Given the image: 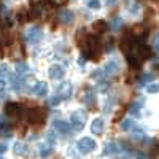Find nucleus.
I'll return each mask as SVG.
<instances>
[{
    "label": "nucleus",
    "instance_id": "obj_1",
    "mask_svg": "<svg viewBox=\"0 0 159 159\" xmlns=\"http://www.w3.org/2000/svg\"><path fill=\"white\" fill-rule=\"evenodd\" d=\"M80 46H81L84 57L96 59L100 54V43L96 35H86L84 40H80Z\"/></svg>",
    "mask_w": 159,
    "mask_h": 159
},
{
    "label": "nucleus",
    "instance_id": "obj_2",
    "mask_svg": "<svg viewBox=\"0 0 159 159\" xmlns=\"http://www.w3.org/2000/svg\"><path fill=\"white\" fill-rule=\"evenodd\" d=\"M24 38H25V42H27V43H30V45H37L40 40L43 38V30L40 29L38 25H32V27H29L27 30H25Z\"/></svg>",
    "mask_w": 159,
    "mask_h": 159
},
{
    "label": "nucleus",
    "instance_id": "obj_3",
    "mask_svg": "<svg viewBox=\"0 0 159 159\" xmlns=\"http://www.w3.org/2000/svg\"><path fill=\"white\" fill-rule=\"evenodd\" d=\"M86 124V111L83 110H75L70 116V126L75 127V130H81Z\"/></svg>",
    "mask_w": 159,
    "mask_h": 159
},
{
    "label": "nucleus",
    "instance_id": "obj_4",
    "mask_svg": "<svg viewBox=\"0 0 159 159\" xmlns=\"http://www.w3.org/2000/svg\"><path fill=\"white\" fill-rule=\"evenodd\" d=\"M96 142L92 140L91 137H83V139H80L78 143H76V148L80 150V153H83V154H88L91 151H94L96 150Z\"/></svg>",
    "mask_w": 159,
    "mask_h": 159
},
{
    "label": "nucleus",
    "instance_id": "obj_5",
    "mask_svg": "<svg viewBox=\"0 0 159 159\" xmlns=\"http://www.w3.org/2000/svg\"><path fill=\"white\" fill-rule=\"evenodd\" d=\"M45 111L43 110H40V108H35V110H29L27 111V121L34 126H38V124H42L45 121Z\"/></svg>",
    "mask_w": 159,
    "mask_h": 159
},
{
    "label": "nucleus",
    "instance_id": "obj_6",
    "mask_svg": "<svg viewBox=\"0 0 159 159\" xmlns=\"http://www.w3.org/2000/svg\"><path fill=\"white\" fill-rule=\"evenodd\" d=\"M72 94H73V86H72V83H69V81L62 83V84L57 88V97H59L61 100L70 99Z\"/></svg>",
    "mask_w": 159,
    "mask_h": 159
},
{
    "label": "nucleus",
    "instance_id": "obj_7",
    "mask_svg": "<svg viewBox=\"0 0 159 159\" xmlns=\"http://www.w3.org/2000/svg\"><path fill=\"white\" fill-rule=\"evenodd\" d=\"M5 113H7V116H10L13 119H18L22 115V107L19 103L10 102V103H7V107H5Z\"/></svg>",
    "mask_w": 159,
    "mask_h": 159
},
{
    "label": "nucleus",
    "instance_id": "obj_8",
    "mask_svg": "<svg viewBox=\"0 0 159 159\" xmlns=\"http://www.w3.org/2000/svg\"><path fill=\"white\" fill-rule=\"evenodd\" d=\"M52 129L57 130L59 134H64V135H67L72 132V126L67 121H64V119H54L52 121Z\"/></svg>",
    "mask_w": 159,
    "mask_h": 159
},
{
    "label": "nucleus",
    "instance_id": "obj_9",
    "mask_svg": "<svg viewBox=\"0 0 159 159\" xmlns=\"http://www.w3.org/2000/svg\"><path fill=\"white\" fill-rule=\"evenodd\" d=\"M119 70V61L118 59H110L103 65V75H115Z\"/></svg>",
    "mask_w": 159,
    "mask_h": 159
},
{
    "label": "nucleus",
    "instance_id": "obj_10",
    "mask_svg": "<svg viewBox=\"0 0 159 159\" xmlns=\"http://www.w3.org/2000/svg\"><path fill=\"white\" fill-rule=\"evenodd\" d=\"M32 92L37 96V97H46L48 96V84L45 81H40V83H35L32 86Z\"/></svg>",
    "mask_w": 159,
    "mask_h": 159
},
{
    "label": "nucleus",
    "instance_id": "obj_11",
    "mask_svg": "<svg viewBox=\"0 0 159 159\" xmlns=\"http://www.w3.org/2000/svg\"><path fill=\"white\" fill-rule=\"evenodd\" d=\"M105 129V121L102 118H96V119H92V123H91V132L94 135H100L102 132Z\"/></svg>",
    "mask_w": 159,
    "mask_h": 159
},
{
    "label": "nucleus",
    "instance_id": "obj_12",
    "mask_svg": "<svg viewBox=\"0 0 159 159\" xmlns=\"http://www.w3.org/2000/svg\"><path fill=\"white\" fill-rule=\"evenodd\" d=\"M64 75H65V70H64L62 65L54 64V65H51V67H49V78H52V80H62Z\"/></svg>",
    "mask_w": 159,
    "mask_h": 159
},
{
    "label": "nucleus",
    "instance_id": "obj_13",
    "mask_svg": "<svg viewBox=\"0 0 159 159\" xmlns=\"http://www.w3.org/2000/svg\"><path fill=\"white\" fill-rule=\"evenodd\" d=\"M15 70H16V75L18 76H22V78H25V76L30 73V67L25 62H16Z\"/></svg>",
    "mask_w": 159,
    "mask_h": 159
},
{
    "label": "nucleus",
    "instance_id": "obj_14",
    "mask_svg": "<svg viewBox=\"0 0 159 159\" xmlns=\"http://www.w3.org/2000/svg\"><path fill=\"white\" fill-rule=\"evenodd\" d=\"M119 151V145L116 142H108V143H105V147H103V154L105 156H110V154H116Z\"/></svg>",
    "mask_w": 159,
    "mask_h": 159
},
{
    "label": "nucleus",
    "instance_id": "obj_15",
    "mask_svg": "<svg viewBox=\"0 0 159 159\" xmlns=\"http://www.w3.org/2000/svg\"><path fill=\"white\" fill-rule=\"evenodd\" d=\"M13 151H15L16 156H24L25 153H27V145H25L24 142H15V145H13Z\"/></svg>",
    "mask_w": 159,
    "mask_h": 159
},
{
    "label": "nucleus",
    "instance_id": "obj_16",
    "mask_svg": "<svg viewBox=\"0 0 159 159\" xmlns=\"http://www.w3.org/2000/svg\"><path fill=\"white\" fill-rule=\"evenodd\" d=\"M59 18H61V21H62V22L70 24V22H73L75 15H73V13H72L70 10H62V11H61V15H59Z\"/></svg>",
    "mask_w": 159,
    "mask_h": 159
},
{
    "label": "nucleus",
    "instance_id": "obj_17",
    "mask_svg": "<svg viewBox=\"0 0 159 159\" xmlns=\"http://www.w3.org/2000/svg\"><path fill=\"white\" fill-rule=\"evenodd\" d=\"M52 153V145H46V143H42L40 145V148H38V154L40 157H48L49 154Z\"/></svg>",
    "mask_w": 159,
    "mask_h": 159
},
{
    "label": "nucleus",
    "instance_id": "obj_18",
    "mask_svg": "<svg viewBox=\"0 0 159 159\" xmlns=\"http://www.w3.org/2000/svg\"><path fill=\"white\" fill-rule=\"evenodd\" d=\"M84 103L88 105V107H91V108L96 107V94H94V91H88V92H86Z\"/></svg>",
    "mask_w": 159,
    "mask_h": 159
},
{
    "label": "nucleus",
    "instance_id": "obj_19",
    "mask_svg": "<svg viewBox=\"0 0 159 159\" xmlns=\"http://www.w3.org/2000/svg\"><path fill=\"white\" fill-rule=\"evenodd\" d=\"M142 105H143V100L142 102H135V103H132L130 107H129V113L132 115V116H140L142 113Z\"/></svg>",
    "mask_w": 159,
    "mask_h": 159
},
{
    "label": "nucleus",
    "instance_id": "obj_20",
    "mask_svg": "<svg viewBox=\"0 0 159 159\" xmlns=\"http://www.w3.org/2000/svg\"><path fill=\"white\" fill-rule=\"evenodd\" d=\"M135 126H137V124L132 121V119H129V118H127V119H123V121H121V129H123L124 132H132Z\"/></svg>",
    "mask_w": 159,
    "mask_h": 159
},
{
    "label": "nucleus",
    "instance_id": "obj_21",
    "mask_svg": "<svg viewBox=\"0 0 159 159\" xmlns=\"http://www.w3.org/2000/svg\"><path fill=\"white\" fill-rule=\"evenodd\" d=\"M92 29H94L97 34H102L108 29V24L105 22V21H96L94 24H92Z\"/></svg>",
    "mask_w": 159,
    "mask_h": 159
},
{
    "label": "nucleus",
    "instance_id": "obj_22",
    "mask_svg": "<svg viewBox=\"0 0 159 159\" xmlns=\"http://www.w3.org/2000/svg\"><path fill=\"white\" fill-rule=\"evenodd\" d=\"M113 105H115V97L113 96H110L107 100H105V105H103V113L105 115H108V113H111V108H113Z\"/></svg>",
    "mask_w": 159,
    "mask_h": 159
},
{
    "label": "nucleus",
    "instance_id": "obj_23",
    "mask_svg": "<svg viewBox=\"0 0 159 159\" xmlns=\"http://www.w3.org/2000/svg\"><path fill=\"white\" fill-rule=\"evenodd\" d=\"M130 134H132V137H134L135 140H142V139H145V132H143L139 126H135V127H134V130H132Z\"/></svg>",
    "mask_w": 159,
    "mask_h": 159
},
{
    "label": "nucleus",
    "instance_id": "obj_24",
    "mask_svg": "<svg viewBox=\"0 0 159 159\" xmlns=\"http://www.w3.org/2000/svg\"><path fill=\"white\" fill-rule=\"evenodd\" d=\"M139 10H140V5H139V3H135V2H132V3L127 7V11L130 13V15H134V16H135V15H139Z\"/></svg>",
    "mask_w": 159,
    "mask_h": 159
},
{
    "label": "nucleus",
    "instance_id": "obj_25",
    "mask_svg": "<svg viewBox=\"0 0 159 159\" xmlns=\"http://www.w3.org/2000/svg\"><path fill=\"white\" fill-rule=\"evenodd\" d=\"M86 5L91 10H99L100 8V0H86Z\"/></svg>",
    "mask_w": 159,
    "mask_h": 159
},
{
    "label": "nucleus",
    "instance_id": "obj_26",
    "mask_svg": "<svg viewBox=\"0 0 159 159\" xmlns=\"http://www.w3.org/2000/svg\"><path fill=\"white\" fill-rule=\"evenodd\" d=\"M153 75L151 73H145L142 78H140V86H143V84H147V83H150V81H153Z\"/></svg>",
    "mask_w": 159,
    "mask_h": 159
},
{
    "label": "nucleus",
    "instance_id": "obj_27",
    "mask_svg": "<svg viewBox=\"0 0 159 159\" xmlns=\"http://www.w3.org/2000/svg\"><path fill=\"white\" fill-rule=\"evenodd\" d=\"M147 91L150 92V94H156V92H159V83H150L147 86Z\"/></svg>",
    "mask_w": 159,
    "mask_h": 159
},
{
    "label": "nucleus",
    "instance_id": "obj_28",
    "mask_svg": "<svg viewBox=\"0 0 159 159\" xmlns=\"http://www.w3.org/2000/svg\"><path fill=\"white\" fill-rule=\"evenodd\" d=\"M0 134L5 135V137H10V134H11V132H10V127H8L5 123H0Z\"/></svg>",
    "mask_w": 159,
    "mask_h": 159
},
{
    "label": "nucleus",
    "instance_id": "obj_29",
    "mask_svg": "<svg viewBox=\"0 0 159 159\" xmlns=\"http://www.w3.org/2000/svg\"><path fill=\"white\" fill-rule=\"evenodd\" d=\"M8 72H10L8 65H2V67H0V78H5L8 75Z\"/></svg>",
    "mask_w": 159,
    "mask_h": 159
},
{
    "label": "nucleus",
    "instance_id": "obj_30",
    "mask_svg": "<svg viewBox=\"0 0 159 159\" xmlns=\"http://www.w3.org/2000/svg\"><path fill=\"white\" fill-rule=\"evenodd\" d=\"M121 22H123V21H121V19H119V18H115V19H113V29H116V30H119V29H121V25H123Z\"/></svg>",
    "mask_w": 159,
    "mask_h": 159
},
{
    "label": "nucleus",
    "instance_id": "obj_31",
    "mask_svg": "<svg viewBox=\"0 0 159 159\" xmlns=\"http://www.w3.org/2000/svg\"><path fill=\"white\" fill-rule=\"evenodd\" d=\"M99 89L100 91H107L108 89V81H100L99 83Z\"/></svg>",
    "mask_w": 159,
    "mask_h": 159
},
{
    "label": "nucleus",
    "instance_id": "obj_32",
    "mask_svg": "<svg viewBox=\"0 0 159 159\" xmlns=\"http://www.w3.org/2000/svg\"><path fill=\"white\" fill-rule=\"evenodd\" d=\"M154 49H156V51L159 52V34H157V35L154 37Z\"/></svg>",
    "mask_w": 159,
    "mask_h": 159
},
{
    "label": "nucleus",
    "instance_id": "obj_33",
    "mask_svg": "<svg viewBox=\"0 0 159 159\" xmlns=\"http://www.w3.org/2000/svg\"><path fill=\"white\" fill-rule=\"evenodd\" d=\"M7 148H8V145L3 142V143H0V154H3L5 151H7Z\"/></svg>",
    "mask_w": 159,
    "mask_h": 159
},
{
    "label": "nucleus",
    "instance_id": "obj_34",
    "mask_svg": "<svg viewBox=\"0 0 159 159\" xmlns=\"http://www.w3.org/2000/svg\"><path fill=\"white\" fill-rule=\"evenodd\" d=\"M59 103V97H52L51 100H49V105H52V107H54V105H57Z\"/></svg>",
    "mask_w": 159,
    "mask_h": 159
},
{
    "label": "nucleus",
    "instance_id": "obj_35",
    "mask_svg": "<svg viewBox=\"0 0 159 159\" xmlns=\"http://www.w3.org/2000/svg\"><path fill=\"white\" fill-rule=\"evenodd\" d=\"M5 86H7V81L3 78H0V91H3L5 89Z\"/></svg>",
    "mask_w": 159,
    "mask_h": 159
},
{
    "label": "nucleus",
    "instance_id": "obj_36",
    "mask_svg": "<svg viewBox=\"0 0 159 159\" xmlns=\"http://www.w3.org/2000/svg\"><path fill=\"white\" fill-rule=\"evenodd\" d=\"M116 2H118V0H107V2H105V5H108V7H110V5H115Z\"/></svg>",
    "mask_w": 159,
    "mask_h": 159
},
{
    "label": "nucleus",
    "instance_id": "obj_37",
    "mask_svg": "<svg viewBox=\"0 0 159 159\" xmlns=\"http://www.w3.org/2000/svg\"><path fill=\"white\" fill-rule=\"evenodd\" d=\"M78 64L81 65V67H84V57H80V59H78Z\"/></svg>",
    "mask_w": 159,
    "mask_h": 159
},
{
    "label": "nucleus",
    "instance_id": "obj_38",
    "mask_svg": "<svg viewBox=\"0 0 159 159\" xmlns=\"http://www.w3.org/2000/svg\"><path fill=\"white\" fill-rule=\"evenodd\" d=\"M137 159H148V157H147V156H145V154H142V153H140V154L137 156Z\"/></svg>",
    "mask_w": 159,
    "mask_h": 159
},
{
    "label": "nucleus",
    "instance_id": "obj_39",
    "mask_svg": "<svg viewBox=\"0 0 159 159\" xmlns=\"http://www.w3.org/2000/svg\"><path fill=\"white\" fill-rule=\"evenodd\" d=\"M0 159H5V157H3V156H2V154H0Z\"/></svg>",
    "mask_w": 159,
    "mask_h": 159
}]
</instances>
